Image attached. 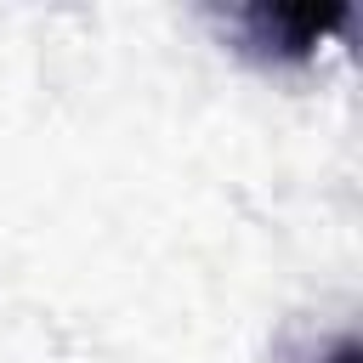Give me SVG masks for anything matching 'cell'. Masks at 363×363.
Instances as JSON below:
<instances>
[{
	"instance_id": "2",
	"label": "cell",
	"mask_w": 363,
	"mask_h": 363,
	"mask_svg": "<svg viewBox=\"0 0 363 363\" xmlns=\"http://www.w3.org/2000/svg\"><path fill=\"white\" fill-rule=\"evenodd\" d=\"M312 363H363V346H357V340H352V335H340V340H335V346H329V352H318V357H312Z\"/></svg>"
},
{
	"instance_id": "1",
	"label": "cell",
	"mask_w": 363,
	"mask_h": 363,
	"mask_svg": "<svg viewBox=\"0 0 363 363\" xmlns=\"http://www.w3.org/2000/svg\"><path fill=\"white\" fill-rule=\"evenodd\" d=\"M221 28L233 34V51L250 57V62L301 68L335 34L352 28V6H227Z\"/></svg>"
}]
</instances>
